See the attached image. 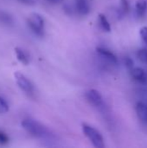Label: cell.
<instances>
[{
  "label": "cell",
  "instance_id": "6da1fadb",
  "mask_svg": "<svg viewBox=\"0 0 147 148\" xmlns=\"http://www.w3.org/2000/svg\"><path fill=\"white\" fill-rule=\"evenodd\" d=\"M22 127L30 135L36 138L47 139L51 136L50 131L44 125L33 119H24L22 121Z\"/></svg>",
  "mask_w": 147,
  "mask_h": 148
},
{
  "label": "cell",
  "instance_id": "7a4b0ae2",
  "mask_svg": "<svg viewBox=\"0 0 147 148\" xmlns=\"http://www.w3.org/2000/svg\"><path fill=\"white\" fill-rule=\"evenodd\" d=\"M81 130L83 134L88 139V140L92 143V145L96 148H104L105 147V142L104 138L102 134L94 127L87 124L82 123L81 124Z\"/></svg>",
  "mask_w": 147,
  "mask_h": 148
},
{
  "label": "cell",
  "instance_id": "3957f363",
  "mask_svg": "<svg viewBox=\"0 0 147 148\" xmlns=\"http://www.w3.org/2000/svg\"><path fill=\"white\" fill-rule=\"evenodd\" d=\"M27 24L29 28L31 29V31L36 36H44L45 24H44V19L42 16V15L38 13H32L27 20Z\"/></svg>",
  "mask_w": 147,
  "mask_h": 148
},
{
  "label": "cell",
  "instance_id": "277c9868",
  "mask_svg": "<svg viewBox=\"0 0 147 148\" xmlns=\"http://www.w3.org/2000/svg\"><path fill=\"white\" fill-rule=\"evenodd\" d=\"M14 76H15L16 85L23 93H25L28 95H32L34 94L35 92L34 85L27 76H25L20 72H16Z\"/></svg>",
  "mask_w": 147,
  "mask_h": 148
},
{
  "label": "cell",
  "instance_id": "5b68a950",
  "mask_svg": "<svg viewBox=\"0 0 147 148\" xmlns=\"http://www.w3.org/2000/svg\"><path fill=\"white\" fill-rule=\"evenodd\" d=\"M85 96L88 100V101L92 104L94 107L97 108H104V100L103 97L101 95V94L94 88L88 89V91H86L85 93Z\"/></svg>",
  "mask_w": 147,
  "mask_h": 148
},
{
  "label": "cell",
  "instance_id": "8992f818",
  "mask_svg": "<svg viewBox=\"0 0 147 148\" xmlns=\"http://www.w3.org/2000/svg\"><path fill=\"white\" fill-rule=\"evenodd\" d=\"M96 52L101 56L102 58L106 59L107 62L113 63V64H117L118 63V57L117 56L111 51L110 49L104 48V47H97L96 48Z\"/></svg>",
  "mask_w": 147,
  "mask_h": 148
},
{
  "label": "cell",
  "instance_id": "52a82bcc",
  "mask_svg": "<svg viewBox=\"0 0 147 148\" xmlns=\"http://www.w3.org/2000/svg\"><path fill=\"white\" fill-rule=\"evenodd\" d=\"M130 74L132 77L140 84H146L147 83V75L145 71L140 67H134L130 70Z\"/></svg>",
  "mask_w": 147,
  "mask_h": 148
},
{
  "label": "cell",
  "instance_id": "ba28073f",
  "mask_svg": "<svg viewBox=\"0 0 147 148\" xmlns=\"http://www.w3.org/2000/svg\"><path fill=\"white\" fill-rule=\"evenodd\" d=\"M75 10L81 16H87L90 12V5L88 0H75Z\"/></svg>",
  "mask_w": 147,
  "mask_h": 148
},
{
  "label": "cell",
  "instance_id": "9c48e42d",
  "mask_svg": "<svg viewBox=\"0 0 147 148\" xmlns=\"http://www.w3.org/2000/svg\"><path fill=\"white\" fill-rule=\"evenodd\" d=\"M135 109L139 119L142 122L147 124V104L142 101H139L136 104Z\"/></svg>",
  "mask_w": 147,
  "mask_h": 148
},
{
  "label": "cell",
  "instance_id": "30bf717a",
  "mask_svg": "<svg viewBox=\"0 0 147 148\" xmlns=\"http://www.w3.org/2000/svg\"><path fill=\"white\" fill-rule=\"evenodd\" d=\"M15 53H16V56L17 60L21 63H23V65H28L29 63V56L24 49L19 47H16L15 48Z\"/></svg>",
  "mask_w": 147,
  "mask_h": 148
},
{
  "label": "cell",
  "instance_id": "8fae6325",
  "mask_svg": "<svg viewBox=\"0 0 147 148\" xmlns=\"http://www.w3.org/2000/svg\"><path fill=\"white\" fill-rule=\"evenodd\" d=\"M136 14L139 17H143L146 14L147 2L146 0H138L135 4Z\"/></svg>",
  "mask_w": 147,
  "mask_h": 148
},
{
  "label": "cell",
  "instance_id": "7c38bea8",
  "mask_svg": "<svg viewBox=\"0 0 147 148\" xmlns=\"http://www.w3.org/2000/svg\"><path fill=\"white\" fill-rule=\"evenodd\" d=\"M98 20H99V23H100V25H101V27L102 28L103 30H105L107 32H110L111 31L110 23H109V21L107 20V16L104 14L100 13L99 16H98Z\"/></svg>",
  "mask_w": 147,
  "mask_h": 148
},
{
  "label": "cell",
  "instance_id": "4fadbf2b",
  "mask_svg": "<svg viewBox=\"0 0 147 148\" xmlns=\"http://www.w3.org/2000/svg\"><path fill=\"white\" fill-rule=\"evenodd\" d=\"M0 21L4 24H8V25H11L14 23L13 17L7 12H3V11L0 12Z\"/></svg>",
  "mask_w": 147,
  "mask_h": 148
},
{
  "label": "cell",
  "instance_id": "5bb4252c",
  "mask_svg": "<svg viewBox=\"0 0 147 148\" xmlns=\"http://www.w3.org/2000/svg\"><path fill=\"white\" fill-rule=\"evenodd\" d=\"M120 13L124 15V14H126L129 10H130V3H129V1L128 0H120Z\"/></svg>",
  "mask_w": 147,
  "mask_h": 148
},
{
  "label": "cell",
  "instance_id": "9a60e30c",
  "mask_svg": "<svg viewBox=\"0 0 147 148\" xmlns=\"http://www.w3.org/2000/svg\"><path fill=\"white\" fill-rule=\"evenodd\" d=\"M9 104L4 98L0 96V114H6L9 111Z\"/></svg>",
  "mask_w": 147,
  "mask_h": 148
},
{
  "label": "cell",
  "instance_id": "2e32d148",
  "mask_svg": "<svg viewBox=\"0 0 147 148\" xmlns=\"http://www.w3.org/2000/svg\"><path fill=\"white\" fill-rule=\"evenodd\" d=\"M138 58L145 64H147V49H140L137 53Z\"/></svg>",
  "mask_w": 147,
  "mask_h": 148
},
{
  "label": "cell",
  "instance_id": "e0dca14e",
  "mask_svg": "<svg viewBox=\"0 0 147 148\" xmlns=\"http://www.w3.org/2000/svg\"><path fill=\"white\" fill-rule=\"evenodd\" d=\"M139 34L142 41L147 45V26H144L139 29Z\"/></svg>",
  "mask_w": 147,
  "mask_h": 148
},
{
  "label": "cell",
  "instance_id": "ac0fdd59",
  "mask_svg": "<svg viewBox=\"0 0 147 148\" xmlns=\"http://www.w3.org/2000/svg\"><path fill=\"white\" fill-rule=\"evenodd\" d=\"M124 62H125V65H126V67L127 68V69H128L129 71H130L133 68H134L133 61L130 57H126Z\"/></svg>",
  "mask_w": 147,
  "mask_h": 148
},
{
  "label": "cell",
  "instance_id": "d6986e66",
  "mask_svg": "<svg viewBox=\"0 0 147 148\" xmlns=\"http://www.w3.org/2000/svg\"><path fill=\"white\" fill-rule=\"evenodd\" d=\"M8 141H9V138L7 137V135L4 133L0 132V145H4Z\"/></svg>",
  "mask_w": 147,
  "mask_h": 148
},
{
  "label": "cell",
  "instance_id": "ffe728a7",
  "mask_svg": "<svg viewBox=\"0 0 147 148\" xmlns=\"http://www.w3.org/2000/svg\"><path fill=\"white\" fill-rule=\"evenodd\" d=\"M62 1L63 0H47V2L51 4H58V3H61Z\"/></svg>",
  "mask_w": 147,
  "mask_h": 148
},
{
  "label": "cell",
  "instance_id": "44dd1931",
  "mask_svg": "<svg viewBox=\"0 0 147 148\" xmlns=\"http://www.w3.org/2000/svg\"><path fill=\"white\" fill-rule=\"evenodd\" d=\"M19 1L22 2V3H27V4H31V3H34L33 0H19Z\"/></svg>",
  "mask_w": 147,
  "mask_h": 148
}]
</instances>
